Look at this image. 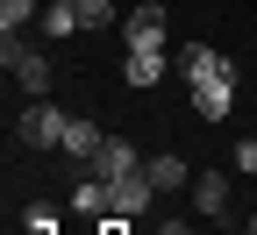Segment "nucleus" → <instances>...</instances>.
Here are the masks:
<instances>
[{
	"mask_svg": "<svg viewBox=\"0 0 257 235\" xmlns=\"http://www.w3.org/2000/svg\"><path fill=\"white\" fill-rule=\"evenodd\" d=\"M72 207H79V214H93V221H107V214H114V199H107V178H86V185L72 192Z\"/></svg>",
	"mask_w": 257,
	"mask_h": 235,
	"instance_id": "nucleus-8",
	"label": "nucleus"
},
{
	"mask_svg": "<svg viewBox=\"0 0 257 235\" xmlns=\"http://www.w3.org/2000/svg\"><path fill=\"white\" fill-rule=\"evenodd\" d=\"M128 50H165V8L157 0L128 8Z\"/></svg>",
	"mask_w": 257,
	"mask_h": 235,
	"instance_id": "nucleus-4",
	"label": "nucleus"
},
{
	"mask_svg": "<svg viewBox=\"0 0 257 235\" xmlns=\"http://www.w3.org/2000/svg\"><path fill=\"white\" fill-rule=\"evenodd\" d=\"M143 171H150V185H157V192H172V185H186V164H179V157H150Z\"/></svg>",
	"mask_w": 257,
	"mask_h": 235,
	"instance_id": "nucleus-10",
	"label": "nucleus"
},
{
	"mask_svg": "<svg viewBox=\"0 0 257 235\" xmlns=\"http://www.w3.org/2000/svg\"><path fill=\"white\" fill-rule=\"evenodd\" d=\"M0 64H8V72H15L29 93H36V100L50 93V57H43V50H29V43H15V36H0Z\"/></svg>",
	"mask_w": 257,
	"mask_h": 235,
	"instance_id": "nucleus-3",
	"label": "nucleus"
},
{
	"mask_svg": "<svg viewBox=\"0 0 257 235\" xmlns=\"http://www.w3.org/2000/svg\"><path fill=\"white\" fill-rule=\"evenodd\" d=\"M43 29H50V36H72V29H79V15H72V0H50V15H43Z\"/></svg>",
	"mask_w": 257,
	"mask_h": 235,
	"instance_id": "nucleus-14",
	"label": "nucleus"
},
{
	"mask_svg": "<svg viewBox=\"0 0 257 235\" xmlns=\"http://www.w3.org/2000/svg\"><path fill=\"white\" fill-rule=\"evenodd\" d=\"M64 150H72L79 164H93V157H100V150H107V136H100V128H93L86 114H72V128H64Z\"/></svg>",
	"mask_w": 257,
	"mask_h": 235,
	"instance_id": "nucleus-6",
	"label": "nucleus"
},
{
	"mask_svg": "<svg viewBox=\"0 0 257 235\" xmlns=\"http://www.w3.org/2000/svg\"><path fill=\"white\" fill-rule=\"evenodd\" d=\"M186 79H193V114H207V121L229 114V100H236V64L221 57V50L186 43Z\"/></svg>",
	"mask_w": 257,
	"mask_h": 235,
	"instance_id": "nucleus-1",
	"label": "nucleus"
},
{
	"mask_svg": "<svg viewBox=\"0 0 257 235\" xmlns=\"http://www.w3.org/2000/svg\"><path fill=\"white\" fill-rule=\"evenodd\" d=\"M64 128H72V114H57L50 100H29L15 136H22V150H64Z\"/></svg>",
	"mask_w": 257,
	"mask_h": 235,
	"instance_id": "nucleus-2",
	"label": "nucleus"
},
{
	"mask_svg": "<svg viewBox=\"0 0 257 235\" xmlns=\"http://www.w3.org/2000/svg\"><path fill=\"white\" fill-rule=\"evenodd\" d=\"M22 228H29V235H57V207H50V199H36V207L22 214Z\"/></svg>",
	"mask_w": 257,
	"mask_h": 235,
	"instance_id": "nucleus-12",
	"label": "nucleus"
},
{
	"mask_svg": "<svg viewBox=\"0 0 257 235\" xmlns=\"http://www.w3.org/2000/svg\"><path fill=\"white\" fill-rule=\"evenodd\" d=\"M121 171H136V150H128L121 136H107V150L93 157V178H121Z\"/></svg>",
	"mask_w": 257,
	"mask_h": 235,
	"instance_id": "nucleus-7",
	"label": "nucleus"
},
{
	"mask_svg": "<svg viewBox=\"0 0 257 235\" xmlns=\"http://www.w3.org/2000/svg\"><path fill=\"white\" fill-rule=\"evenodd\" d=\"M193 207H200V214H221V207H229V178H193Z\"/></svg>",
	"mask_w": 257,
	"mask_h": 235,
	"instance_id": "nucleus-9",
	"label": "nucleus"
},
{
	"mask_svg": "<svg viewBox=\"0 0 257 235\" xmlns=\"http://www.w3.org/2000/svg\"><path fill=\"white\" fill-rule=\"evenodd\" d=\"M72 15H79V29H107L114 22V0H72Z\"/></svg>",
	"mask_w": 257,
	"mask_h": 235,
	"instance_id": "nucleus-11",
	"label": "nucleus"
},
{
	"mask_svg": "<svg viewBox=\"0 0 257 235\" xmlns=\"http://www.w3.org/2000/svg\"><path fill=\"white\" fill-rule=\"evenodd\" d=\"M29 15H36V0H0V36H15Z\"/></svg>",
	"mask_w": 257,
	"mask_h": 235,
	"instance_id": "nucleus-13",
	"label": "nucleus"
},
{
	"mask_svg": "<svg viewBox=\"0 0 257 235\" xmlns=\"http://www.w3.org/2000/svg\"><path fill=\"white\" fill-rule=\"evenodd\" d=\"M236 171H243V178H257V136H250V143H236Z\"/></svg>",
	"mask_w": 257,
	"mask_h": 235,
	"instance_id": "nucleus-15",
	"label": "nucleus"
},
{
	"mask_svg": "<svg viewBox=\"0 0 257 235\" xmlns=\"http://www.w3.org/2000/svg\"><path fill=\"white\" fill-rule=\"evenodd\" d=\"M121 72H128V86H136V93H150L157 79H165V50H128Z\"/></svg>",
	"mask_w": 257,
	"mask_h": 235,
	"instance_id": "nucleus-5",
	"label": "nucleus"
}]
</instances>
